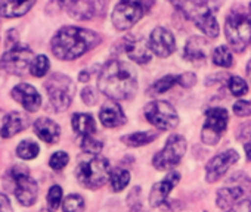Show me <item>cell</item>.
<instances>
[{
	"label": "cell",
	"mask_w": 251,
	"mask_h": 212,
	"mask_svg": "<svg viewBox=\"0 0 251 212\" xmlns=\"http://www.w3.org/2000/svg\"><path fill=\"white\" fill-rule=\"evenodd\" d=\"M71 124H73L74 131L77 134H80L81 137L93 136L96 133V123H95L93 117L89 115V114H75V115H73Z\"/></svg>",
	"instance_id": "cell-25"
},
{
	"label": "cell",
	"mask_w": 251,
	"mask_h": 212,
	"mask_svg": "<svg viewBox=\"0 0 251 212\" xmlns=\"http://www.w3.org/2000/svg\"><path fill=\"white\" fill-rule=\"evenodd\" d=\"M42 212H49V211H42Z\"/></svg>",
	"instance_id": "cell-49"
},
{
	"label": "cell",
	"mask_w": 251,
	"mask_h": 212,
	"mask_svg": "<svg viewBox=\"0 0 251 212\" xmlns=\"http://www.w3.org/2000/svg\"><path fill=\"white\" fill-rule=\"evenodd\" d=\"M244 189L241 186H230V187H223L217 191L216 196V202L217 206L223 211L230 209L232 206H235L238 202H241L244 199Z\"/></svg>",
	"instance_id": "cell-24"
},
{
	"label": "cell",
	"mask_w": 251,
	"mask_h": 212,
	"mask_svg": "<svg viewBox=\"0 0 251 212\" xmlns=\"http://www.w3.org/2000/svg\"><path fill=\"white\" fill-rule=\"evenodd\" d=\"M30 126V120L23 112H11L5 117L3 126L0 128V136L3 139H11L15 134L24 131Z\"/></svg>",
	"instance_id": "cell-19"
},
{
	"label": "cell",
	"mask_w": 251,
	"mask_h": 212,
	"mask_svg": "<svg viewBox=\"0 0 251 212\" xmlns=\"http://www.w3.org/2000/svg\"><path fill=\"white\" fill-rule=\"evenodd\" d=\"M11 94L18 103H21L24 106V109H27L28 112L39 111L40 105H42V97H40L39 91L30 84L21 83V84L15 85L12 88Z\"/></svg>",
	"instance_id": "cell-17"
},
{
	"label": "cell",
	"mask_w": 251,
	"mask_h": 212,
	"mask_svg": "<svg viewBox=\"0 0 251 212\" xmlns=\"http://www.w3.org/2000/svg\"><path fill=\"white\" fill-rule=\"evenodd\" d=\"M244 150H245L247 159L251 162V143H245V145H244Z\"/></svg>",
	"instance_id": "cell-46"
},
{
	"label": "cell",
	"mask_w": 251,
	"mask_h": 212,
	"mask_svg": "<svg viewBox=\"0 0 251 212\" xmlns=\"http://www.w3.org/2000/svg\"><path fill=\"white\" fill-rule=\"evenodd\" d=\"M236 136H238V139H239V140L247 142V143H251V123H245V124H242V126L238 128Z\"/></svg>",
	"instance_id": "cell-39"
},
{
	"label": "cell",
	"mask_w": 251,
	"mask_h": 212,
	"mask_svg": "<svg viewBox=\"0 0 251 212\" xmlns=\"http://www.w3.org/2000/svg\"><path fill=\"white\" fill-rule=\"evenodd\" d=\"M180 181V174L176 172V171H172L167 174V177H164V180L158 181L157 184L152 186V190L150 193V205L152 208H158L161 206L169 194L172 193V190L176 187V184Z\"/></svg>",
	"instance_id": "cell-16"
},
{
	"label": "cell",
	"mask_w": 251,
	"mask_h": 212,
	"mask_svg": "<svg viewBox=\"0 0 251 212\" xmlns=\"http://www.w3.org/2000/svg\"><path fill=\"white\" fill-rule=\"evenodd\" d=\"M213 64L222 68H230L233 64V56L226 46H219L213 52Z\"/></svg>",
	"instance_id": "cell-28"
},
{
	"label": "cell",
	"mask_w": 251,
	"mask_h": 212,
	"mask_svg": "<svg viewBox=\"0 0 251 212\" xmlns=\"http://www.w3.org/2000/svg\"><path fill=\"white\" fill-rule=\"evenodd\" d=\"M6 178L15 193V197L18 199L21 205L31 206L36 203L39 187H37L36 180L30 175L28 168L23 165H15L8 171Z\"/></svg>",
	"instance_id": "cell-6"
},
{
	"label": "cell",
	"mask_w": 251,
	"mask_h": 212,
	"mask_svg": "<svg viewBox=\"0 0 251 212\" xmlns=\"http://www.w3.org/2000/svg\"><path fill=\"white\" fill-rule=\"evenodd\" d=\"M188 20L208 37L216 39L219 36V24L216 21V11L220 8L219 0H170Z\"/></svg>",
	"instance_id": "cell-3"
},
{
	"label": "cell",
	"mask_w": 251,
	"mask_h": 212,
	"mask_svg": "<svg viewBox=\"0 0 251 212\" xmlns=\"http://www.w3.org/2000/svg\"><path fill=\"white\" fill-rule=\"evenodd\" d=\"M40 152V148L36 142H31V140H24L18 145L17 148V155L25 161L28 159H34Z\"/></svg>",
	"instance_id": "cell-29"
},
{
	"label": "cell",
	"mask_w": 251,
	"mask_h": 212,
	"mask_svg": "<svg viewBox=\"0 0 251 212\" xmlns=\"http://www.w3.org/2000/svg\"><path fill=\"white\" fill-rule=\"evenodd\" d=\"M45 88L50 100V105L53 106V109L56 112H62L68 109L75 91V85L70 77L64 74H53L45 83Z\"/></svg>",
	"instance_id": "cell-8"
},
{
	"label": "cell",
	"mask_w": 251,
	"mask_h": 212,
	"mask_svg": "<svg viewBox=\"0 0 251 212\" xmlns=\"http://www.w3.org/2000/svg\"><path fill=\"white\" fill-rule=\"evenodd\" d=\"M150 46H151V50L160 58H167L176 50V42H175L173 34L163 27H157L151 33Z\"/></svg>",
	"instance_id": "cell-15"
},
{
	"label": "cell",
	"mask_w": 251,
	"mask_h": 212,
	"mask_svg": "<svg viewBox=\"0 0 251 212\" xmlns=\"http://www.w3.org/2000/svg\"><path fill=\"white\" fill-rule=\"evenodd\" d=\"M36 3V0H0V17L18 18L25 15Z\"/></svg>",
	"instance_id": "cell-20"
},
{
	"label": "cell",
	"mask_w": 251,
	"mask_h": 212,
	"mask_svg": "<svg viewBox=\"0 0 251 212\" xmlns=\"http://www.w3.org/2000/svg\"><path fill=\"white\" fill-rule=\"evenodd\" d=\"M64 212H83L84 211V200L80 194H70L64 200Z\"/></svg>",
	"instance_id": "cell-32"
},
{
	"label": "cell",
	"mask_w": 251,
	"mask_h": 212,
	"mask_svg": "<svg viewBox=\"0 0 251 212\" xmlns=\"http://www.w3.org/2000/svg\"><path fill=\"white\" fill-rule=\"evenodd\" d=\"M233 114L238 117H250L251 115V102L238 100L233 105Z\"/></svg>",
	"instance_id": "cell-37"
},
{
	"label": "cell",
	"mask_w": 251,
	"mask_h": 212,
	"mask_svg": "<svg viewBox=\"0 0 251 212\" xmlns=\"http://www.w3.org/2000/svg\"><path fill=\"white\" fill-rule=\"evenodd\" d=\"M176 84H179V75H166V77L160 78L157 83L152 84L150 93L161 94V93H166L167 90H170Z\"/></svg>",
	"instance_id": "cell-31"
},
{
	"label": "cell",
	"mask_w": 251,
	"mask_h": 212,
	"mask_svg": "<svg viewBox=\"0 0 251 212\" xmlns=\"http://www.w3.org/2000/svg\"><path fill=\"white\" fill-rule=\"evenodd\" d=\"M53 2H55L59 8H64V9L70 11V9L77 3V0H53Z\"/></svg>",
	"instance_id": "cell-44"
},
{
	"label": "cell",
	"mask_w": 251,
	"mask_h": 212,
	"mask_svg": "<svg viewBox=\"0 0 251 212\" xmlns=\"http://www.w3.org/2000/svg\"><path fill=\"white\" fill-rule=\"evenodd\" d=\"M68 161H70L68 155H67L65 152H62V150H59V152H55V153L50 156L49 165H50L52 170L59 171V170L65 168V165L68 164Z\"/></svg>",
	"instance_id": "cell-36"
},
{
	"label": "cell",
	"mask_w": 251,
	"mask_h": 212,
	"mask_svg": "<svg viewBox=\"0 0 251 212\" xmlns=\"http://www.w3.org/2000/svg\"><path fill=\"white\" fill-rule=\"evenodd\" d=\"M124 50L133 62L136 64H148L152 58V50L148 43L141 37H129L124 42Z\"/></svg>",
	"instance_id": "cell-18"
},
{
	"label": "cell",
	"mask_w": 251,
	"mask_h": 212,
	"mask_svg": "<svg viewBox=\"0 0 251 212\" xmlns=\"http://www.w3.org/2000/svg\"><path fill=\"white\" fill-rule=\"evenodd\" d=\"M157 137H158L157 131H139V133L123 136L121 142L124 145H127V146H132V148H139V146H144V145H150Z\"/></svg>",
	"instance_id": "cell-26"
},
{
	"label": "cell",
	"mask_w": 251,
	"mask_h": 212,
	"mask_svg": "<svg viewBox=\"0 0 251 212\" xmlns=\"http://www.w3.org/2000/svg\"><path fill=\"white\" fill-rule=\"evenodd\" d=\"M226 212H251V200L250 199H242L241 202H238L235 206H232Z\"/></svg>",
	"instance_id": "cell-41"
},
{
	"label": "cell",
	"mask_w": 251,
	"mask_h": 212,
	"mask_svg": "<svg viewBox=\"0 0 251 212\" xmlns=\"http://www.w3.org/2000/svg\"><path fill=\"white\" fill-rule=\"evenodd\" d=\"M17 30H11L9 33H8V37H6V46L11 49V47H14V46H17L18 44V37H17Z\"/></svg>",
	"instance_id": "cell-43"
},
{
	"label": "cell",
	"mask_w": 251,
	"mask_h": 212,
	"mask_svg": "<svg viewBox=\"0 0 251 212\" xmlns=\"http://www.w3.org/2000/svg\"><path fill=\"white\" fill-rule=\"evenodd\" d=\"M61 200H62V189L59 186H53L50 187L49 193H48V206H49V211L53 212L59 208L61 205Z\"/></svg>",
	"instance_id": "cell-35"
},
{
	"label": "cell",
	"mask_w": 251,
	"mask_h": 212,
	"mask_svg": "<svg viewBox=\"0 0 251 212\" xmlns=\"http://www.w3.org/2000/svg\"><path fill=\"white\" fill-rule=\"evenodd\" d=\"M98 87L112 100H127L138 90L136 69L127 62L111 59L100 71Z\"/></svg>",
	"instance_id": "cell-1"
},
{
	"label": "cell",
	"mask_w": 251,
	"mask_h": 212,
	"mask_svg": "<svg viewBox=\"0 0 251 212\" xmlns=\"http://www.w3.org/2000/svg\"><path fill=\"white\" fill-rule=\"evenodd\" d=\"M81 99L83 102L87 105V106H93L96 102H98V96L95 93V90L92 87H86L83 91H81Z\"/></svg>",
	"instance_id": "cell-38"
},
{
	"label": "cell",
	"mask_w": 251,
	"mask_h": 212,
	"mask_svg": "<svg viewBox=\"0 0 251 212\" xmlns=\"http://www.w3.org/2000/svg\"><path fill=\"white\" fill-rule=\"evenodd\" d=\"M34 131L43 142H46L49 145L56 143L59 140V136H61L59 126L49 118H39L34 123Z\"/></svg>",
	"instance_id": "cell-22"
},
{
	"label": "cell",
	"mask_w": 251,
	"mask_h": 212,
	"mask_svg": "<svg viewBox=\"0 0 251 212\" xmlns=\"http://www.w3.org/2000/svg\"><path fill=\"white\" fill-rule=\"evenodd\" d=\"M75 177L78 183L86 189H99L108 183L111 177L109 161L100 155H90L81 159L75 168Z\"/></svg>",
	"instance_id": "cell-4"
},
{
	"label": "cell",
	"mask_w": 251,
	"mask_h": 212,
	"mask_svg": "<svg viewBox=\"0 0 251 212\" xmlns=\"http://www.w3.org/2000/svg\"><path fill=\"white\" fill-rule=\"evenodd\" d=\"M154 0H120L112 12V24L117 30H129L152 8Z\"/></svg>",
	"instance_id": "cell-5"
},
{
	"label": "cell",
	"mask_w": 251,
	"mask_h": 212,
	"mask_svg": "<svg viewBox=\"0 0 251 212\" xmlns=\"http://www.w3.org/2000/svg\"><path fill=\"white\" fill-rule=\"evenodd\" d=\"M250 14H251V3H250Z\"/></svg>",
	"instance_id": "cell-48"
},
{
	"label": "cell",
	"mask_w": 251,
	"mask_h": 212,
	"mask_svg": "<svg viewBox=\"0 0 251 212\" xmlns=\"http://www.w3.org/2000/svg\"><path fill=\"white\" fill-rule=\"evenodd\" d=\"M195 83H197V77L192 72H185V74L179 75V84L182 87H186L188 88V87L195 85Z\"/></svg>",
	"instance_id": "cell-40"
},
{
	"label": "cell",
	"mask_w": 251,
	"mask_h": 212,
	"mask_svg": "<svg viewBox=\"0 0 251 212\" xmlns=\"http://www.w3.org/2000/svg\"><path fill=\"white\" fill-rule=\"evenodd\" d=\"M144 114L148 123H151L158 130H172L179 124L177 112L169 102H151L145 106Z\"/></svg>",
	"instance_id": "cell-10"
},
{
	"label": "cell",
	"mask_w": 251,
	"mask_h": 212,
	"mask_svg": "<svg viewBox=\"0 0 251 212\" xmlns=\"http://www.w3.org/2000/svg\"><path fill=\"white\" fill-rule=\"evenodd\" d=\"M49 68H50L49 59H48L45 55H39V56H36V58L33 59V62H31V65H30V72H31V75L40 78V77H43V75L48 74Z\"/></svg>",
	"instance_id": "cell-30"
},
{
	"label": "cell",
	"mask_w": 251,
	"mask_h": 212,
	"mask_svg": "<svg viewBox=\"0 0 251 212\" xmlns=\"http://www.w3.org/2000/svg\"><path fill=\"white\" fill-rule=\"evenodd\" d=\"M247 72H248V75L251 74V61L248 62V65H247Z\"/></svg>",
	"instance_id": "cell-47"
},
{
	"label": "cell",
	"mask_w": 251,
	"mask_h": 212,
	"mask_svg": "<svg viewBox=\"0 0 251 212\" xmlns=\"http://www.w3.org/2000/svg\"><path fill=\"white\" fill-rule=\"evenodd\" d=\"M185 152H186L185 137L179 134H173L167 139L166 146L158 153H155V156L152 158V165L158 171H170L180 164L182 158L185 156Z\"/></svg>",
	"instance_id": "cell-9"
},
{
	"label": "cell",
	"mask_w": 251,
	"mask_h": 212,
	"mask_svg": "<svg viewBox=\"0 0 251 212\" xmlns=\"http://www.w3.org/2000/svg\"><path fill=\"white\" fill-rule=\"evenodd\" d=\"M207 50H208V43L205 42V39H202L200 36H194L186 43L185 59L189 62H194V64L204 62V59L207 56Z\"/></svg>",
	"instance_id": "cell-23"
},
{
	"label": "cell",
	"mask_w": 251,
	"mask_h": 212,
	"mask_svg": "<svg viewBox=\"0 0 251 212\" xmlns=\"http://www.w3.org/2000/svg\"><path fill=\"white\" fill-rule=\"evenodd\" d=\"M109 5V0H77V3L68 11L74 20L89 21L102 17Z\"/></svg>",
	"instance_id": "cell-14"
},
{
	"label": "cell",
	"mask_w": 251,
	"mask_h": 212,
	"mask_svg": "<svg viewBox=\"0 0 251 212\" xmlns=\"http://www.w3.org/2000/svg\"><path fill=\"white\" fill-rule=\"evenodd\" d=\"M80 148L87 155H98L102 150V143L99 140L93 139L92 136H84V137H81Z\"/></svg>",
	"instance_id": "cell-33"
},
{
	"label": "cell",
	"mask_w": 251,
	"mask_h": 212,
	"mask_svg": "<svg viewBox=\"0 0 251 212\" xmlns=\"http://www.w3.org/2000/svg\"><path fill=\"white\" fill-rule=\"evenodd\" d=\"M238 161H239V155L233 149H229V150H225V152L216 155L214 158H211L208 161V164L205 167V180L208 183L219 181L226 174V171Z\"/></svg>",
	"instance_id": "cell-13"
},
{
	"label": "cell",
	"mask_w": 251,
	"mask_h": 212,
	"mask_svg": "<svg viewBox=\"0 0 251 212\" xmlns=\"http://www.w3.org/2000/svg\"><path fill=\"white\" fill-rule=\"evenodd\" d=\"M99 118L103 127L106 128H115L120 127L123 124H126V115L123 112V109L117 103H105L102 106V109L99 112Z\"/></svg>",
	"instance_id": "cell-21"
},
{
	"label": "cell",
	"mask_w": 251,
	"mask_h": 212,
	"mask_svg": "<svg viewBox=\"0 0 251 212\" xmlns=\"http://www.w3.org/2000/svg\"><path fill=\"white\" fill-rule=\"evenodd\" d=\"M0 212H14L9 199L3 193H0Z\"/></svg>",
	"instance_id": "cell-42"
},
{
	"label": "cell",
	"mask_w": 251,
	"mask_h": 212,
	"mask_svg": "<svg viewBox=\"0 0 251 212\" xmlns=\"http://www.w3.org/2000/svg\"><path fill=\"white\" fill-rule=\"evenodd\" d=\"M225 36L235 52H244L251 42V21L248 15L232 11L225 22Z\"/></svg>",
	"instance_id": "cell-7"
},
{
	"label": "cell",
	"mask_w": 251,
	"mask_h": 212,
	"mask_svg": "<svg viewBox=\"0 0 251 212\" xmlns=\"http://www.w3.org/2000/svg\"><path fill=\"white\" fill-rule=\"evenodd\" d=\"M227 87H229L230 93L233 96H236V97L244 96L248 91V85H247V83L241 77H230L229 81H227Z\"/></svg>",
	"instance_id": "cell-34"
},
{
	"label": "cell",
	"mask_w": 251,
	"mask_h": 212,
	"mask_svg": "<svg viewBox=\"0 0 251 212\" xmlns=\"http://www.w3.org/2000/svg\"><path fill=\"white\" fill-rule=\"evenodd\" d=\"M100 43V36L80 27H62L50 42L52 53L61 61H73L83 56Z\"/></svg>",
	"instance_id": "cell-2"
},
{
	"label": "cell",
	"mask_w": 251,
	"mask_h": 212,
	"mask_svg": "<svg viewBox=\"0 0 251 212\" xmlns=\"http://www.w3.org/2000/svg\"><path fill=\"white\" fill-rule=\"evenodd\" d=\"M129 181H130V172L129 171H126L123 168H115L111 172L109 184H111V189L114 191H121L123 189H126V186L129 184Z\"/></svg>",
	"instance_id": "cell-27"
},
{
	"label": "cell",
	"mask_w": 251,
	"mask_h": 212,
	"mask_svg": "<svg viewBox=\"0 0 251 212\" xmlns=\"http://www.w3.org/2000/svg\"><path fill=\"white\" fill-rule=\"evenodd\" d=\"M89 78H90L89 71H81V72H80V75H78V80H80L81 83H87V81H89Z\"/></svg>",
	"instance_id": "cell-45"
},
{
	"label": "cell",
	"mask_w": 251,
	"mask_h": 212,
	"mask_svg": "<svg viewBox=\"0 0 251 212\" xmlns=\"http://www.w3.org/2000/svg\"><path fill=\"white\" fill-rule=\"evenodd\" d=\"M33 59V50L28 46L17 44L8 49V52L2 56L0 65L8 74L23 75L27 69H30Z\"/></svg>",
	"instance_id": "cell-11"
},
{
	"label": "cell",
	"mask_w": 251,
	"mask_h": 212,
	"mask_svg": "<svg viewBox=\"0 0 251 212\" xmlns=\"http://www.w3.org/2000/svg\"><path fill=\"white\" fill-rule=\"evenodd\" d=\"M205 124L202 127L201 139L205 145H216L227 127V111L223 108H213L205 112Z\"/></svg>",
	"instance_id": "cell-12"
}]
</instances>
